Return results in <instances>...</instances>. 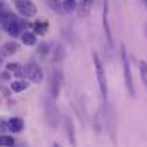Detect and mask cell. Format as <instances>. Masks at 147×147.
Listing matches in <instances>:
<instances>
[{
    "instance_id": "cell-1",
    "label": "cell",
    "mask_w": 147,
    "mask_h": 147,
    "mask_svg": "<svg viewBox=\"0 0 147 147\" xmlns=\"http://www.w3.org/2000/svg\"><path fill=\"white\" fill-rule=\"evenodd\" d=\"M121 63H123V76H124V84L126 89L129 92V94L131 97L136 96L134 92V83H133V77H131V69H130V61H129V56L126 53V47L124 45H121Z\"/></svg>"
},
{
    "instance_id": "cell-2",
    "label": "cell",
    "mask_w": 147,
    "mask_h": 147,
    "mask_svg": "<svg viewBox=\"0 0 147 147\" xmlns=\"http://www.w3.org/2000/svg\"><path fill=\"white\" fill-rule=\"evenodd\" d=\"M93 63H94V69H96V76H97V83H98V90L103 100H107L109 92H107V80H106V71L103 69L101 60L98 57L97 53H93Z\"/></svg>"
},
{
    "instance_id": "cell-3",
    "label": "cell",
    "mask_w": 147,
    "mask_h": 147,
    "mask_svg": "<svg viewBox=\"0 0 147 147\" xmlns=\"http://www.w3.org/2000/svg\"><path fill=\"white\" fill-rule=\"evenodd\" d=\"M16 9L23 17H33L37 13V7L30 0H16Z\"/></svg>"
},
{
    "instance_id": "cell-4",
    "label": "cell",
    "mask_w": 147,
    "mask_h": 147,
    "mask_svg": "<svg viewBox=\"0 0 147 147\" xmlns=\"http://www.w3.org/2000/svg\"><path fill=\"white\" fill-rule=\"evenodd\" d=\"M109 0H104L103 3V14H101V20H103V30H104V34H106V39L109 42V45L113 47L114 42H113V36H111V27L109 24Z\"/></svg>"
},
{
    "instance_id": "cell-5",
    "label": "cell",
    "mask_w": 147,
    "mask_h": 147,
    "mask_svg": "<svg viewBox=\"0 0 147 147\" xmlns=\"http://www.w3.org/2000/svg\"><path fill=\"white\" fill-rule=\"evenodd\" d=\"M24 73L30 77V80L33 83H40L43 80V70L40 66L34 64V63H30L24 67Z\"/></svg>"
},
{
    "instance_id": "cell-6",
    "label": "cell",
    "mask_w": 147,
    "mask_h": 147,
    "mask_svg": "<svg viewBox=\"0 0 147 147\" xmlns=\"http://www.w3.org/2000/svg\"><path fill=\"white\" fill-rule=\"evenodd\" d=\"M60 87H61V71L54 70L51 79H50V94L53 98H57L60 94Z\"/></svg>"
},
{
    "instance_id": "cell-7",
    "label": "cell",
    "mask_w": 147,
    "mask_h": 147,
    "mask_svg": "<svg viewBox=\"0 0 147 147\" xmlns=\"http://www.w3.org/2000/svg\"><path fill=\"white\" fill-rule=\"evenodd\" d=\"M4 27H6V32L9 33V36H11V37H17L20 34V24H19V20L16 17L9 19L6 22Z\"/></svg>"
},
{
    "instance_id": "cell-8",
    "label": "cell",
    "mask_w": 147,
    "mask_h": 147,
    "mask_svg": "<svg viewBox=\"0 0 147 147\" xmlns=\"http://www.w3.org/2000/svg\"><path fill=\"white\" fill-rule=\"evenodd\" d=\"M93 4H94V0H82L79 7H77V14L80 19L83 17H87L93 9Z\"/></svg>"
},
{
    "instance_id": "cell-9",
    "label": "cell",
    "mask_w": 147,
    "mask_h": 147,
    "mask_svg": "<svg viewBox=\"0 0 147 147\" xmlns=\"http://www.w3.org/2000/svg\"><path fill=\"white\" fill-rule=\"evenodd\" d=\"M23 127H24V121L20 117H11L7 121V129L13 133H20L23 130Z\"/></svg>"
},
{
    "instance_id": "cell-10",
    "label": "cell",
    "mask_w": 147,
    "mask_h": 147,
    "mask_svg": "<svg viewBox=\"0 0 147 147\" xmlns=\"http://www.w3.org/2000/svg\"><path fill=\"white\" fill-rule=\"evenodd\" d=\"M27 87H29V83L24 82V80H14V82L10 83V89H11V92H14V93H22V92H24Z\"/></svg>"
},
{
    "instance_id": "cell-11",
    "label": "cell",
    "mask_w": 147,
    "mask_h": 147,
    "mask_svg": "<svg viewBox=\"0 0 147 147\" xmlns=\"http://www.w3.org/2000/svg\"><path fill=\"white\" fill-rule=\"evenodd\" d=\"M22 42H23V45H26V46H34V45L37 43V37H36L34 33L24 32V33L22 34Z\"/></svg>"
},
{
    "instance_id": "cell-12",
    "label": "cell",
    "mask_w": 147,
    "mask_h": 147,
    "mask_svg": "<svg viewBox=\"0 0 147 147\" xmlns=\"http://www.w3.org/2000/svg\"><path fill=\"white\" fill-rule=\"evenodd\" d=\"M33 29H34V32H37L39 34H45V33L47 32V29H49V23L45 22V20H37V22L33 24Z\"/></svg>"
},
{
    "instance_id": "cell-13",
    "label": "cell",
    "mask_w": 147,
    "mask_h": 147,
    "mask_svg": "<svg viewBox=\"0 0 147 147\" xmlns=\"http://www.w3.org/2000/svg\"><path fill=\"white\" fill-rule=\"evenodd\" d=\"M1 51L4 56H11L17 51V45L16 43H11V42H7L3 47H1Z\"/></svg>"
},
{
    "instance_id": "cell-14",
    "label": "cell",
    "mask_w": 147,
    "mask_h": 147,
    "mask_svg": "<svg viewBox=\"0 0 147 147\" xmlns=\"http://www.w3.org/2000/svg\"><path fill=\"white\" fill-rule=\"evenodd\" d=\"M139 69H140V76H142V80L144 83L147 89V61L146 60H140L139 61Z\"/></svg>"
},
{
    "instance_id": "cell-15",
    "label": "cell",
    "mask_w": 147,
    "mask_h": 147,
    "mask_svg": "<svg viewBox=\"0 0 147 147\" xmlns=\"http://www.w3.org/2000/svg\"><path fill=\"white\" fill-rule=\"evenodd\" d=\"M66 130H67V136H69V142L73 144V146H76V137H74V129H73V124H71V121L70 120H67V123H66Z\"/></svg>"
},
{
    "instance_id": "cell-16",
    "label": "cell",
    "mask_w": 147,
    "mask_h": 147,
    "mask_svg": "<svg viewBox=\"0 0 147 147\" xmlns=\"http://www.w3.org/2000/svg\"><path fill=\"white\" fill-rule=\"evenodd\" d=\"M0 146H3V147L14 146V139H13L11 136H4V134H1V136H0Z\"/></svg>"
},
{
    "instance_id": "cell-17",
    "label": "cell",
    "mask_w": 147,
    "mask_h": 147,
    "mask_svg": "<svg viewBox=\"0 0 147 147\" xmlns=\"http://www.w3.org/2000/svg\"><path fill=\"white\" fill-rule=\"evenodd\" d=\"M63 10L66 13H71L76 10V0H64L63 1Z\"/></svg>"
},
{
    "instance_id": "cell-18",
    "label": "cell",
    "mask_w": 147,
    "mask_h": 147,
    "mask_svg": "<svg viewBox=\"0 0 147 147\" xmlns=\"http://www.w3.org/2000/svg\"><path fill=\"white\" fill-rule=\"evenodd\" d=\"M47 1H49V6L56 13H60L63 10V4H60V0H47Z\"/></svg>"
},
{
    "instance_id": "cell-19",
    "label": "cell",
    "mask_w": 147,
    "mask_h": 147,
    "mask_svg": "<svg viewBox=\"0 0 147 147\" xmlns=\"http://www.w3.org/2000/svg\"><path fill=\"white\" fill-rule=\"evenodd\" d=\"M63 57H64V47L60 46V45H57V47H56V56H54V61H59V60H61Z\"/></svg>"
},
{
    "instance_id": "cell-20",
    "label": "cell",
    "mask_w": 147,
    "mask_h": 147,
    "mask_svg": "<svg viewBox=\"0 0 147 147\" xmlns=\"http://www.w3.org/2000/svg\"><path fill=\"white\" fill-rule=\"evenodd\" d=\"M20 67H22V66L17 64V63H9V64H7V70H9V71H14V73H16Z\"/></svg>"
},
{
    "instance_id": "cell-21",
    "label": "cell",
    "mask_w": 147,
    "mask_h": 147,
    "mask_svg": "<svg viewBox=\"0 0 147 147\" xmlns=\"http://www.w3.org/2000/svg\"><path fill=\"white\" fill-rule=\"evenodd\" d=\"M46 50H49V46H46V45H42V46H40V51H42L43 54L46 53Z\"/></svg>"
},
{
    "instance_id": "cell-22",
    "label": "cell",
    "mask_w": 147,
    "mask_h": 147,
    "mask_svg": "<svg viewBox=\"0 0 147 147\" xmlns=\"http://www.w3.org/2000/svg\"><path fill=\"white\" fill-rule=\"evenodd\" d=\"M144 1V4H146V7H147V0H143Z\"/></svg>"
}]
</instances>
